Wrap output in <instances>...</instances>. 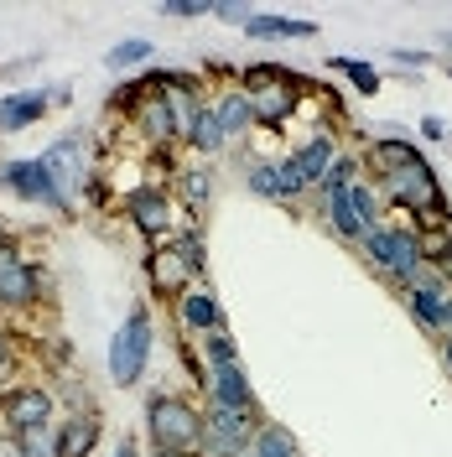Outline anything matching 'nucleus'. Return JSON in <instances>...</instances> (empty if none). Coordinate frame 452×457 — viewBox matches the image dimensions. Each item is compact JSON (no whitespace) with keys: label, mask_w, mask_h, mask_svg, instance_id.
<instances>
[{"label":"nucleus","mask_w":452,"mask_h":457,"mask_svg":"<svg viewBox=\"0 0 452 457\" xmlns=\"http://www.w3.org/2000/svg\"><path fill=\"white\" fill-rule=\"evenodd\" d=\"M146 427H151L156 453L188 457V453L203 447V416L182 395H162V390H156V395L146 400Z\"/></svg>","instance_id":"nucleus-1"},{"label":"nucleus","mask_w":452,"mask_h":457,"mask_svg":"<svg viewBox=\"0 0 452 457\" xmlns=\"http://www.w3.org/2000/svg\"><path fill=\"white\" fill-rule=\"evenodd\" d=\"M151 343H156V333H151V312L136 307V312L120 322V333L110 338V379L114 385H136V379H141L146 364H151Z\"/></svg>","instance_id":"nucleus-2"},{"label":"nucleus","mask_w":452,"mask_h":457,"mask_svg":"<svg viewBox=\"0 0 452 457\" xmlns=\"http://www.w3.org/2000/svg\"><path fill=\"white\" fill-rule=\"evenodd\" d=\"M255 416L239 411H208L203 416V453L208 457H250L255 447Z\"/></svg>","instance_id":"nucleus-3"},{"label":"nucleus","mask_w":452,"mask_h":457,"mask_svg":"<svg viewBox=\"0 0 452 457\" xmlns=\"http://www.w3.org/2000/svg\"><path fill=\"white\" fill-rule=\"evenodd\" d=\"M385 187H390V203H400V208H411V219H422V213H431V208H442V187H437V177H431V167L422 162H411L406 171H396V177H385Z\"/></svg>","instance_id":"nucleus-4"},{"label":"nucleus","mask_w":452,"mask_h":457,"mask_svg":"<svg viewBox=\"0 0 452 457\" xmlns=\"http://www.w3.org/2000/svg\"><path fill=\"white\" fill-rule=\"evenodd\" d=\"M0 182L5 187H16L21 198H31V203H42V208H68V198H63V187L53 182V171L42 167V156H31V162H11V167L0 171Z\"/></svg>","instance_id":"nucleus-5"},{"label":"nucleus","mask_w":452,"mask_h":457,"mask_svg":"<svg viewBox=\"0 0 452 457\" xmlns=\"http://www.w3.org/2000/svg\"><path fill=\"white\" fill-rule=\"evenodd\" d=\"M208 411H239V416H255L250 374L239 370V364H229V370H208Z\"/></svg>","instance_id":"nucleus-6"},{"label":"nucleus","mask_w":452,"mask_h":457,"mask_svg":"<svg viewBox=\"0 0 452 457\" xmlns=\"http://www.w3.org/2000/svg\"><path fill=\"white\" fill-rule=\"evenodd\" d=\"M198 276V260L188 255L182 245H162L156 255H151V286L162 291V296H182L188 286Z\"/></svg>","instance_id":"nucleus-7"},{"label":"nucleus","mask_w":452,"mask_h":457,"mask_svg":"<svg viewBox=\"0 0 452 457\" xmlns=\"http://www.w3.org/2000/svg\"><path fill=\"white\" fill-rule=\"evenodd\" d=\"M177 322L188 328V333H219L224 328V312H219V296L208 291V286H188L182 296H177Z\"/></svg>","instance_id":"nucleus-8"},{"label":"nucleus","mask_w":452,"mask_h":457,"mask_svg":"<svg viewBox=\"0 0 452 457\" xmlns=\"http://www.w3.org/2000/svg\"><path fill=\"white\" fill-rule=\"evenodd\" d=\"M125 213H130V224L141 228V234H151V239H162L172 228V198L162 187H136V193L125 198Z\"/></svg>","instance_id":"nucleus-9"},{"label":"nucleus","mask_w":452,"mask_h":457,"mask_svg":"<svg viewBox=\"0 0 452 457\" xmlns=\"http://www.w3.org/2000/svg\"><path fill=\"white\" fill-rule=\"evenodd\" d=\"M42 167L53 171V182L63 187V198H73L79 187H84V145L73 141V136H63L42 151Z\"/></svg>","instance_id":"nucleus-10"},{"label":"nucleus","mask_w":452,"mask_h":457,"mask_svg":"<svg viewBox=\"0 0 452 457\" xmlns=\"http://www.w3.org/2000/svg\"><path fill=\"white\" fill-rule=\"evenodd\" d=\"M5 421H11L16 436L42 431L53 421V395H47V390H16V395H5Z\"/></svg>","instance_id":"nucleus-11"},{"label":"nucleus","mask_w":452,"mask_h":457,"mask_svg":"<svg viewBox=\"0 0 452 457\" xmlns=\"http://www.w3.org/2000/svg\"><path fill=\"white\" fill-rule=\"evenodd\" d=\"M47 88H21V94H5L0 99V130L5 136H16V130H27V125H37L42 114H47Z\"/></svg>","instance_id":"nucleus-12"},{"label":"nucleus","mask_w":452,"mask_h":457,"mask_svg":"<svg viewBox=\"0 0 452 457\" xmlns=\"http://www.w3.org/2000/svg\"><path fill=\"white\" fill-rule=\"evenodd\" d=\"M411 162H422V151H416L411 141H400V136H385V141H374L364 151V167L374 171L380 182H385V177H396V171H406Z\"/></svg>","instance_id":"nucleus-13"},{"label":"nucleus","mask_w":452,"mask_h":457,"mask_svg":"<svg viewBox=\"0 0 452 457\" xmlns=\"http://www.w3.org/2000/svg\"><path fill=\"white\" fill-rule=\"evenodd\" d=\"M291 162L302 167L307 187H322V177H328L333 162H339V141H333V136H312V141H302L297 151H291Z\"/></svg>","instance_id":"nucleus-14"},{"label":"nucleus","mask_w":452,"mask_h":457,"mask_svg":"<svg viewBox=\"0 0 452 457\" xmlns=\"http://www.w3.org/2000/svg\"><path fill=\"white\" fill-rule=\"evenodd\" d=\"M390 276H396L406 291L426 281V260L422 245H416V228H396V255H390Z\"/></svg>","instance_id":"nucleus-15"},{"label":"nucleus","mask_w":452,"mask_h":457,"mask_svg":"<svg viewBox=\"0 0 452 457\" xmlns=\"http://www.w3.org/2000/svg\"><path fill=\"white\" fill-rule=\"evenodd\" d=\"M224 130H219V120H213V104H193V110H188V145H193V151H203V156H213V151H224Z\"/></svg>","instance_id":"nucleus-16"},{"label":"nucleus","mask_w":452,"mask_h":457,"mask_svg":"<svg viewBox=\"0 0 452 457\" xmlns=\"http://www.w3.org/2000/svg\"><path fill=\"white\" fill-rule=\"evenodd\" d=\"M245 37H255V42H281V37H317V21H302V16H250V21H245Z\"/></svg>","instance_id":"nucleus-17"},{"label":"nucleus","mask_w":452,"mask_h":457,"mask_svg":"<svg viewBox=\"0 0 452 457\" xmlns=\"http://www.w3.org/2000/svg\"><path fill=\"white\" fill-rule=\"evenodd\" d=\"M0 302L5 307H31L37 302V265H27V260L5 265L0 270Z\"/></svg>","instance_id":"nucleus-18"},{"label":"nucleus","mask_w":452,"mask_h":457,"mask_svg":"<svg viewBox=\"0 0 452 457\" xmlns=\"http://www.w3.org/2000/svg\"><path fill=\"white\" fill-rule=\"evenodd\" d=\"M94 442H99V416L84 411V416H73L63 436H57V457H88L94 453Z\"/></svg>","instance_id":"nucleus-19"},{"label":"nucleus","mask_w":452,"mask_h":457,"mask_svg":"<svg viewBox=\"0 0 452 457\" xmlns=\"http://www.w3.org/2000/svg\"><path fill=\"white\" fill-rule=\"evenodd\" d=\"M213 120H219L224 136H239V130L255 125V99L250 94H224V99H213Z\"/></svg>","instance_id":"nucleus-20"},{"label":"nucleus","mask_w":452,"mask_h":457,"mask_svg":"<svg viewBox=\"0 0 452 457\" xmlns=\"http://www.w3.org/2000/svg\"><path fill=\"white\" fill-rule=\"evenodd\" d=\"M255 99V125H286L291 110H297V88H265V94H250Z\"/></svg>","instance_id":"nucleus-21"},{"label":"nucleus","mask_w":452,"mask_h":457,"mask_svg":"<svg viewBox=\"0 0 452 457\" xmlns=\"http://www.w3.org/2000/svg\"><path fill=\"white\" fill-rule=\"evenodd\" d=\"M322 198H328V224H333V234H339V239H348V245H359V239H364V228H359L354 208H348V187H339V193H322Z\"/></svg>","instance_id":"nucleus-22"},{"label":"nucleus","mask_w":452,"mask_h":457,"mask_svg":"<svg viewBox=\"0 0 452 457\" xmlns=\"http://www.w3.org/2000/svg\"><path fill=\"white\" fill-rule=\"evenodd\" d=\"M328 68L333 73H348V84L359 88V94H380V68L374 62H364V57H328Z\"/></svg>","instance_id":"nucleus-23"},{"label":"nucleus","mask_w":452,"mask_h":457,"mask_svg":"<svg viewBox=\"0 0 452 457\" xmlns=\"http://www.w3.org/2000/svg\"><path fill=\"white\" fill-rule=\"evenodd\" d=\"M250 457H302V453H297V436H291L286 427H260L255 431Z\"/></svg>","instance_id":"nucleus-24"},{"label":"nucleus","mask_w":452,"mask_h":457,"mask_svg":"<svg viewBox=\"0 0 452 457\" xmlns=\"http://www.w3.org/2000/svg\"><path fill=\"white\" fill-rule=\"evenodd\" d=\"M348 208H354V219H359V228H380V193L369 187V182H348Z\"/></svg>","instance_id":"nucleus-25"},{"label":"nucleus","mask_w":452,"mask_h":457,"mask_svg":"<svg viewBox=\"0 0 452 457\" xmlns=\"http://www.w3.org/2000/svg\"><path fill=\"white\" fill-rule=\"evenodd\" d=\"M416 245H422L426 265H442V270H452V239H448V228H416Z\"/></svg>","instance_id":"nucleus-26"},{"label":"nucleus","mask_w":452,"mask_h":457,"mask_svg":"<svg viewBox=\"0 0 452 457\" xmlns=\"http://www.w3.org/2000/svg\"><path fill=\"white\" fill-rule=\"evenodd\" d=\"M203 359H208V370H229V364H239V343L229 338V328H219V333L203 338Z\"/></svg>","instance_id":"nucleus-27"},{"label":"nucleus","mask_w":452,"mask_h":457,"mask_svg":"<svg viewBox=\"0 0 452 457\" xmlns=\"http://www.w3.org/2000/svg\"><path fill=\"white\" fill-rule=\"evenodd\" d=\"M245 182H250L265 203H286V187H281V171H276V162H255Z\"/></svg>","instance_id":"nucleus-28"},{"label":"nucleus","mask_w":452,"mask_h":457,"mask_svg":"<svg viewBox=\"0 0 452 457\" xmlns=\"http://www.w3.org/2000/svg\"><path fill=\"white\" fill-rule=\"evenodd\" d=\"M146 57H151V42H146V37H125L120 47H110V53H105V62H110L114 73H130V68H136V62H146Z\"/></svg>","instance_id":"nucleus-29"},{"label":"nucleus","mask_w":452,"mask_h":457,"mask_svg":"<svg viewBox=\"0 0 452 457\" xmlns=\"http://www.w3.org/2000/svg\"><path fill=\"white\" fill-rule=\"evenodd\" d=\"M359 245H364V255L374 260V265H385V270H390V255H396V224L369 228V234L359 239Z\"/></svg>","instance_id":"nucleus-30"},{"label":"nucleus","mask_w":452,"mask_h":457,"mask_svg":"<svg viewBox=\"0 0 452 457\" xmlns=\"http://www.w3.org/2000/svg\"><path fill=\"white\" fill-rule=\"evenodd\" d=\"M16 442H21V457H57V436L47 427L27 431V436H16Z\"/></svg>","instance_id":"nucleus-31"},{"label":"nucleus","mask_w":452,"mask_h":457,"mask_svg":"<svg viewBox=\"0 0 452 457\" xmlns=\"http://www.w3.org/2000/svg\"><path fill=\"white\" fill-rule=\"evenodd\" d=\"M354 171H359V162H354V156H339L333 171L322 177V187H317V193H339V187H348V182H354Z\"/></svg>","instance_id":"nucleus-32"},{"label":"nucleus","mask_w":452,"mask_h":457,"mask_svg":"<svg viewBox=\"0 0 452 457\" xmlns=\"http://www.w3.org/2000/svg\"><path fill=\"white\" fill-rule=\"evenodd\" d=\"M276 171H281L286 203H291V198H302V193H307V177H302V167H297V162H291V156H281V162H276Z\"/></svg>","instance_id":"nucleus-33"},{"label":"nucleus","mask_w":452,"mask_h":457,"mask_svg":"<svg viewBox=\"0 0 452 457\" xmlns=\"http://www.w3.org/2000/svg\"><path fill=\"white\" fill-rule=\"evenodd\" d=\"M182 187H188V203H193V208H203V203L213 198V177H208V171H188Z\"/></svg>","instance_id":"nucleus-34"},{"label":"nucleus","mask_w":452,"mask_h":457,"mask_svg":"<svg viewBox=\"0 0 452 457\" xmlns=\"http://www.w3.org/2000/svg\"><path fill=\"white\" fill-rule=\"evenodd\" d=\"M162 16H213V0H162Z\"/></svg>","instance_id":"nucleus-35"},{"label":"nucleus","mask_w":452,"mask_h":457,"mask_svg":"<svg viewBox=\"0 0 452 457\" xmlns=\"http://www.w3.org/2000/svg\"><path fill=\"white\" fill-rule=\"evenodd\" d=\"M213 16H224V21H234V27H245L255 11L250 5H234V0H213Z\"/></svg>","instance_id":"nucleus-36"},{"label":"nucleus","mask_w":452,"mask_h":457,"mask_svg":"<svg viewBox=\"0 0 452 457\" xmlns=\"http://www.w3.org/2000/svg\"><path fill=\"white\" fill-rule=\"evenodd\" d=\"M422 136H426V141H442V136H448V125H442L437 114H426V120H422Z\"/></svg>","instance_id":"nucleus-37"},{"label":"nucleus","mask_w":452,"mask_h":457,"mask_svg":"<svg viewBox=\"0 0 452 457\" xmlns=\"http://www.w3.org/2000/svg\"><path fill=\"white\" fill-rule=\"evenodd\" d=\"M400 57V62H406V68H422V62H431V57H426V53H396Z\"/></svg>","instance_id":"nucleus-38"},{"label":"nucleus","mask_w":452,"mask_h":457,"mask_svg":"<svg viewBox=\"0 0 452 457\" xmlns=\"http://www.w3.org/2000/svg\"><path fill=\"white\" fill-rule=\"evenodd\" d=\"M114 457H141V453H136V442H120V453Z\"/></svg>","instance_id":"nucleus-39"},{"label":"nucleus","mask_w":452,"mask_h":457,"mask_svg":"<svg viewBox=\"0 0 452 457\" xmlns=\"http://www.w3.org/2000/svg\"><path fill=\"white\" fill-rule=\"evenodd\" d=\"M442 359H448V370H452V333H448V343H442Z\"/></svg>","instance_id":"nucleus-40"},{"label":"nucleus","mask_w":452,"mask_h":457,"mask_svg":"<svg viewBox=\"0 0 452 457\" xmlns=\"http://www.w3.org/2000/svg\"><path fill=\"white\" fill-rule=\"evenodd\" d=\"M156 457H172V453H156Z\"/></svg>","instance_id":"nucleus-41"}]
</instances>
